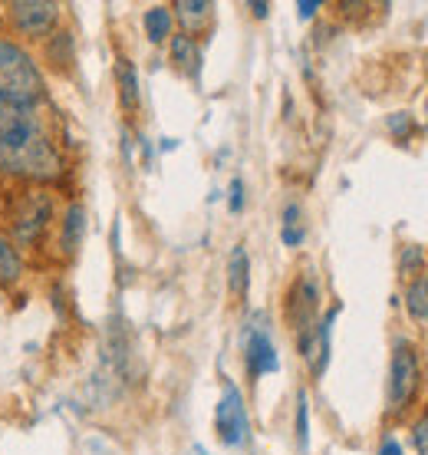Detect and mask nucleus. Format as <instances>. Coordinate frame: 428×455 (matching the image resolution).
<instances>
[{
  "instance_id": "nucleus-13",
  "label": "nucleus",
  "mask_w": 428,
  "mask_h": 455,
  "mask_svg": "<svg viewBox=\"0 0 428 455\" xmlns=\"http://www.w3.org/2000/svg\"><path fill=\"white\" fill-rule=\"evenodd\" d=\"M83 235H86V208L76 202V205H69L67 215H63V231H59V244H63V251L73 254V251L79 248Z\"/></svg>"
},
{
  "instance_id": "nucleus-3",
  "label": "nucleus",
  "mask_w": 428,
  "mask_h": 455,
  "mask_svg": "<svg viewBox=\"0 0 428 455\" xmlns=\"http://www.w3.org/2000/svg\"><path fill=\"white\" fill-rule=\"evenodd\" d=\"M418 353L408 340H395L392 363H389V412H406L418 393Z\"/></svg>"
},
{
  "instance_id": "nucleus-7",
  "label": "nucleus",
  "mask_w": 428,
  "mask_h": 455,
  "mask_svg": "<svg viewBox=\"0 0 428 455\" xmlns=\"http://www.w3.org/2000/svg\"><path fill=\"white\" fill-rule=\"evenodd\" d=\"M11 20L23 36L40 40V36L53 34V27L59 20V7L50 0H17V4H11Z\"/></svg>"
},
{
  "instance_id": "nucleus-16",
  "label": "nucleus",
  "mask_w": 428,
  "mask_h": 455,
  "mask_svg": "<svg viewBox=\"0 0 428 455\" xmlns=\"http://www.w3.org/2000/svg\"><path fill=\"white\" fill-rule=\"evenodd\" d=\"M406 307L416 320H428V274H418L406 291Z\"/></svg>"
},
{
  "instance_id": "nucleus-1",
  "label": "nucleus",
  "mask_w": 428,
  "mask_h": 455,
  "mask_svg": "<svg viewBox=\"0 0 428 455\" xmlns=\"http://www.w3.org/2000/svg\"><path fill=\"white\" fill-rule=\"evenodd\" d=\"M0 172L23 179H59L63 162L40 123V106L0 103Z\"/></svg>"
},
{
  "instance_id": "nucleus-19",
  "label": "nucleus",
  "mask_w": 428,
  "mask_h": 455,
  "mask_svg": "<svg viewBox=\"0 0 428 455\" xmlns=\"http://www.w3.org/2000/svg\"><path fill=\"white\" fill-rule=\"evenodd\" d=\"M422 267H425V251L418 248V244H406V248H402V258H399L402 277H416V274H422Z\"/></svg>"
},
{
  "instance_id": "nucleus-15",
  "label": "nucleus",
  "mask_w": 428,
  "mask_h": 455,
  "mask_svg": "<svg viewBox=\"0 0 428 455\" xmlns=\"http://www.w3.org/2000/svg\"><path fill=\"white\" fill-rule=\"evenodd\" d=\"M142 27H146V36L152 44H165L171 36V11L169 7H152L142 17Z\"/></svg>"
},
{
  "instance_id": "nucleus-14",
  "label": "nucleus",
  "mask_w": 428,
  "mask_h": 455,
  "mask_svg": "<svg viewBox=\"0 0 428 455\" xmlns=\"http://www.w3.org/2000/svg\"><path fill=\"white\" fill-rule=\"evenodd\" d=\"M211 4L208 0H178L175 4V17L185 23V34L194 36V30H202L204 23L211 20Z\"/></svg>"
},
{
  "instance_id": "nucleus-5",
  "label": "nucleus",
  "mask_w": 428,
  "mask_h": 455,
  "mask_svg": "<svg viewBox=\"0 0 428 455\" xmlns=\"http://www.w3.org/2000/svg\"><path fill=\"white\" fill-rule=\"evenodd\" d=\"M50 218H53V205H50V195L44 192H27L13 205V215H11V225H13V241L17 244H34L40 235H44V228L50 225Z\"/></svg>"
},
{
  "instance_id": "nucleus-8",
  "label": "nucleus",
  "mask_w": 428,
  "mask_h": 455,
  "mask_svg": "<svg viewBox=\"0 0 428 455\" xmlns=\"http://www.w3.org/2000/svg\"><path fill=\"white\" fill-rule=\"evenodd\" d=\"M316 307H320L316 277L313 274H304V277H297V284L287 294V320H290V327L297 331V337L316 327Z\"/></svg>"
},
{
  "instance_id": "nucleus-4",
  "label": "nucleus",
  "mask_w": 428,
  "mask_h": 455,
  "mask_svg": "<svg viewBox=\"0 0 428 455\" xmlns=\"http://www.w3.org/2000/svg\"><path fill=\"white\" fill-rule=\"evenodd\" d=\"M214 429H218V439L225 445H244L250 435V419H248V406H244V396L234 383H225L221 389V403H218V412H214Z\"/></svg>"
},
{
  "instance_id": "nucleus-18",
  "label": "nucleus",
  "mask_w": 428,
  "mask_h": 455,
  "mask_svg": "<svg viewBox=\"0 0 428 455\" xmlns=\"http://www.w3.org/2000/svg\"><path fill=\"white\" fill-rule=\"evenodd\" d=\"M297 445H300V452L310 449V399L304 389L297 393Z\"/></svg>"
},
{
  "instance_id": "nucleus-17",
  "label": "nucleus",
  "mask_w": 428,
  "mask_h": 455,
  "mask_svg": "<svg viewBox=\"0 0 428 455\" xmlns=\"http://www.w3.org/2000/svg\"><path fill=\"white\" fill-rule=\"evenodd\" d=\"M20 271H23L20 254L11 248V241L0 238V284H13L20 277Z\"/></svg>"
},
{
  "instance_id": "nucleus-24",
  "label": "nucleus",
  "mask_w": 428,
  "mask_h": 455,
  "mask_svg": "<svg viewBox=\"0 0 428 455\" xmlns=\"http://www.w3.org/2000/svg\"><path fill=\"white\" fill-rule=\"evenodd\" d=\"M379 455H402V445H399V439H395V435H385L383 445H379Z\"/></svg>"
},
{
  "instance_id": "nucleus-6",
  "label": "nucleus",
  "mask_w": 428,
  "mask_h": 455,
  "mask_svg": "<svg viewBox=\"0 0 428 455\" xmlns=\"http://www.w3.org/2000/svg\"><path fill=\"white\" fill-rule=\"evenodd\" d=\"M244 366H248V373L254 376V379L281 370L277 347H273V340H271V331H267V317H264V314H254V320H250L248 331H244Z\"/></svg>"
},
{
  "instance_id": "nucleus-25",
  "label": "nucleus",
  "mask_w": 428,
  "mask_h": 455,
  "mask_svg": "<svg viewBox=\"0 0 428 455\" xmlns=\"http://www.w3.org/2000/svg\"><path fill=\"white\" fill-rule=\"evenodd\" d=\"M297 11H300V20H310V17L320 11V4H316V0H300V4H297Z\"/></svg>"
},
{
  "instance_id": "nucleus-23",
  "label": "nucleus",
  "mask_w": 428,
  "mask_h": 455,
  "mask_svg": "<svg viewBox=\"0 0 428 455\" xmlns=\"http://www.w3.org/2000/svg\"><path fill=\"white\" fill-rule=\"evenodd\" d=\"M389 129H392L399 139H408V132H412V119H408V113H395L392 119H389Z\"/></svg>"
},
{
  "instance_id": "nucleus-20",
  "label": "nucleus",
  "mask_w": 428,
  "mask_h": 455,
  "mask_svg": "<svg viewBox=\"0 0 428 455\" xmlns=\"http://www.w3.org/2000/svg\"><path fill=\"white\" fill-rule=\"evenodd\" d=\"M412 443H416L418 455H428V412L412 426Z\"/></svg>"
},
{
  "instance_id": "nucleus-22",
  "label": "nucleus",
  "mask_w": 428,
  "mask_h": 455,
  "mask_svg": "<svg viewBox=\"0 0 428 455\" xmlns=\"http://www.w3.org/2000/svg\"><path fill=\"white\" fill-rule=\"evenodd\" d=\"M306 238V228L304 225H293V228H283L281 231V241L287 244V248H297V244H304Z\"/></svg>"
},
{
  "instance_id": "nucleus-9",
  "label": "nucleus",
  "mask_w": 428,
  "mask_h": 455,
  "mask_svg": "<svg viewBox=\"0 0 428 455\" xmlns=\"http://www.w3.org/2000/svg\"><path fill=\"white\" fill-rule=\"evenodd\" d=\"M339 307H333L323 320H316L313 331L300 333V353L310 363L313 376H323V370L329 366V333H333V320H337Z\"/></svg>"
},
{
  "instance_id": "nucleus-26",
  "label": "nucleus",
  "mask_w": 428,
  "mask_h": 455,
  "mask_svg": "<svg viewBox=\"0 0 428 455\" xmlns=\"http://www.w3.org/2000/svg\"><path fill=\"white\" fill-rule=\"evenodd\" d=\"M250 11H254V17H260V20H264V17H267V11H271V4H250Z\"/></svg>"
},
{
  "instance_id": "nucleus-21",
  "label": "nucleus",
  "mask_w": 428,
  "mask_h": 455,
  "mask_svg": "<svg viewBox=\"0 0 428 455\" xmlns=\"http://www.w3.org/2000/svg\"><path fill=\"white\" fill-rule=\"evenodd\" d=\"M227 208H231V212H241V208H244V182H241V179H234L231 188H227Z\"/></svg>"
},
{
  "instance_id": "nucleus-2",
  "label": "nucleus",
  "mask_w": 428,
  "mask_h": 455,
  "mask_svg": "<svg viewBox=\"0 0 428 455\" xmlns=\"http://www.w3.org/2000/svg\"><path fill=\"white\" fill-rule=\"evenodd\" d=\"M44 73L23 46L0 40V103L40 106Z\"/></svg>"
},
{
  "instance_id": "nucleus-11",
  "label": "nucleus",
  "mask_w": 428,
  "mask_h": 455,
  "mask_svg": "<svg viewBox=\"0 0 428 455\" xmlns=\"http://www.w3.org/2000/svg\"><path fill=\"white\" fill-rule=\"evenodd\" d=\"M115 86H119V103L125 113L139 109V73L132 67V60L119 57L115 60Z\"/></svg>"
},
{
  "instance_id": "nucleus-10",
  "label": "nucleus",
  "mask_w": 428,
  "mask_h": 455,
  "mask_svg": "<svg viewBox=\"0 0 428 455\" xmlns=\"http://www.w3.org/2000/svg\"><path fill=\"white\" fill-rule=\"evenodd\" d=\"M171 63L181 69V73H188L192 80H198V73H202V46H198V40L188 34H175L171 36Z\"/></svg>"
},
{
  "instance_id": "nucleus-12",
  "label": "nucleus",
  "mask_w": 428,
  "mask_h": 455,
  "mask_svg": "<svg viewBox=\"0 0 428 455\" xmlns=\"http://www.w3.org/2000/svg\"><path fill=\"white\" fill-rule=\"evenodd\" d=\"M227 287L234 297H248L250 287V261H248V251L244 244H237L231 251V261H227Z\"/></svg>"
}]
</instances>
